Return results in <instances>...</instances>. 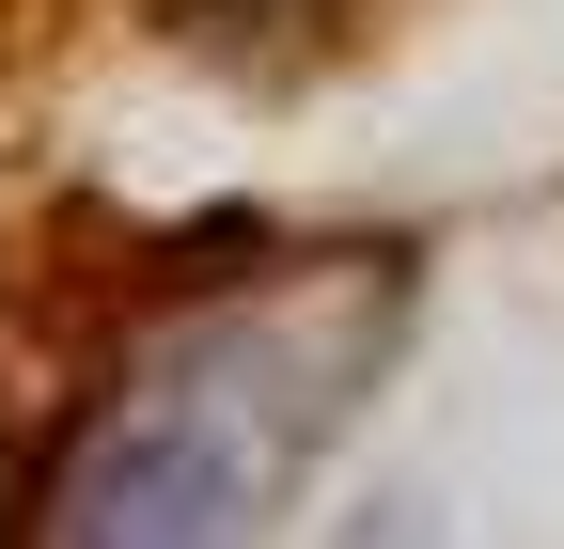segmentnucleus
I'll use <instances>...</instances> for the list:
<instances>
[{"label": "nucleus", "instance_id": "2", "mask_svg": "<svg viewBox=\"0 0 564 549\" xmlns=\"http://www.w3.org/2000/svg\"><path fill=\"white\" fill-rule=\"evenodd\" d=\"M361 549H408V534H361Z\"/></svg>", "mask_w": 564, "mask_h": 549}, {"label": "nucleus", "instance_id": "1", "mask_svg": "<svg viewBox=\"0 0 564 549\" xmlns=\"http://www.w3.org/2000/svg\"><path fill=\"white\" fill-rule=\"evenodd\" d=\"M267 424L236 377H141L63 471V549H251Z\"/></svg>", "mask_w": 564, "mask_h": 549}]
</instances>
